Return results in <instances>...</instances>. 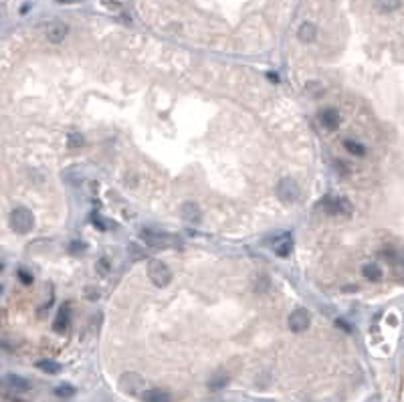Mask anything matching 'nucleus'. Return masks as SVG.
I'll return each instance as SVG.
<instances>
[{
	"mask_svg": "<svg viewBox=\"0 0 404 402\" xmlns=\"http://www.w3.org/2000/svg\"><path fill=\"white\" fill-rule=\"evenodd\" d=\"M148 277L156 287H168L172 283L170 267L160 259H150L148 261Z\"/></svg>",
	"mask_w": 404,
	"mask_h": 402,
	"instance_id": "f257e3e1",
	"label": "nucleus"
},
{
	"mask_svg": "<svg viewBox=\"0 0 404 402\" xmlns=\"http://www.w3.org/2000/svg\"><path fill=\"white\" fill-rule=\"evenodd\" d=\"M11 226H13V230L19 232V234H29V232L33 230V226H35V216H33V212H31L29 208H25V206L13 208V212H11Z\"/></svg>",
	"mask_w": 404,
	"mask_h": 402,
	"instance_id": "f03ea898",
	"label": "nucleus"
},
{
	"mask_svg": "<svg viewBox=\"0 0 404 402\" xmlns=\"http://www.w3.org/2000/svg\"><path fill=\"white\" fill-rule=\"evenodd\" d=\"M277 196H279V200L285 202V204L295 202V200L299 198V184H297L293 178H283V180H279V184H277Z\"/></svg>",
	"mask_w": 404,
	"mask_h": 402,
	"instance_id": "7ed1b4c3",
	"label": "nucleus"
},
{
	"mask_svg": "<svg viewBox=\"0 0 404 402\" xmlns=\"http://www.w3.org/2000/svg\"><path fill=\"white\" fill-rule=\"evenodd\" d=\"M287 324H289V330H291L293 334H301V332H305V330L309 328V324H311L309 311H307V309H303V307H297V309H293V311L289 313V319H287Z\"/></svg>",
	"mask_w": 404,
	"mask_h": 402,
	"instance_id": "20e7f679",
	"label": "nucleus"
},
{
	"mask_svg": "<svg viewBox=\"0 0 404 402\" xmlns=\"http://www.w3.org/2000/svg\"><path fill=\"white\" fill-rule=\"evenodd\" d=\"M142 238L146 240V245H150V247H154V249H166V247L174 245L172 238H170V234L154 232V230H150V228L142 230Z\"/></svg>",
	"mask_w": 404,
	"mask_h": 402,
	"instance_id": "39448f33",
	"label": "nucleus"
},
{
	"mask_svg": "<svg viewBox=\"0 0 404 402\" xmlns=\"http://www.w3.org/2000/svg\"><path fill=\"white\" fill-rule=\"evenodd\" d=\"M67 25L65 23H59V21H53L47 25L45 29V35H47V41L51 43H63V39L67 37Z\"/></svg>",
	"mask_w": 404,
	"mask_h": 402,
	"instance_id": "423d86ee",
	"label": "nucleus"
},
{
	"mask_svg": "<svg viewBox=\"0 0 404 402\" xmlns=\"http://www.w3.org/2000/svg\"><path fill=\"white\" fill-rule=\"evenodd\" d=\"M273 251H275V255H277V257H281V259H287V257L291 255V251H293V240H291V234H281V236H277V238L273 240Z\"/></svg>",
	"mask_w": 404,
	"mask_h": 402,
	"instance_id": "0eeeda50",
	"label": "nucleus"
},
{
	"mask_svg": "<svg viewBox=\"0 0 404 402\" xmlns=\"http://www.w3.org/2000/svg\"><path fill=\"white\" fill-rule=\"evenodd\" d=\"M321 206L328 214H342V212H348V202L342 200V198H334V196H326L321 200Z\"/></svg>",
	"mask_w": 404,
	"mask_h": 402,
	"instance_id": "6e6552de",
	"label": "nucleus"
},
{
	"mask_svg": "<svg viewBox=\"0 0 404 402\" xmlns=\"http://www.w3.org/2000/svg\"><path fill=\"white\" fill-rule=\"evenodd\" d=\"M182 218L186 222H192V224H198L202 220V210L196 202H184L182 204Z\"/></svg>",
	"mask_w": 404,
	"mask_h": 402,
	"instance_id": "1a4fd4ad",
	"label": "nucleus"
},
{
	"mask_svg": "<svg viewBox=\"0 0 404 402\" xmlns=\"http://www.w3.org/2000/svg\"><path fill=\"white\" fill-rule=\"evenodd\" d=\"M142 386H144V380H142L138 374L129 372V374H123V376H121V388H123L125 392H129V394L138 392Z\"/></svg>",
	"mask_w": 404,
	"mask_h": 402,
	"instance_id": "9d476101",
	"label": "nucleus"
},
{
	"mask_svg": "<svg viewBox=\"0 0 404 402\" xmlns=\"http://www.w3.org/2000/svg\"><path fill=\"white\" fill-rule=\"evenodd\" d=\"M142 400L144 402H170L172 396L164 388H150V390L142 392Z\"/></svg>",
	"mask_w": 404,
	"mask_h": 402,
	"instance_id": "9b49d317",
	"label": "nucleus"
},
{
	"mask_svg": "<svg viewBox=\"0 0 404 402\" xmlns=\"http://www.w3.org/2000/svg\"><path fill=\"white\" fill-rule=\"evenodd\" d=\"M319 121H321L324 127H328V129H338V125H340V113H338V109L326 107V109L319 113Z\"/></svg>",
	"mask_w": 404,
	"mask_h": 402,
	"instance_id": "f8f14e48",
	"label": "nucleus"
},
{
	"mask_svg": "<svg viewBox=\"0 0 404 402\" xmlns=\"http://www.w3.org/2000/svg\"><path fill=\"white\" fill-rule=\"evenodd\" d=\"M69 305H63L61 309H59V313H57V317H55V321H53V330L57 332V334H63L67 328H69Z\"/></svg>",
	"mask_w": 404,
	"mask_h": 402,
	"instance_id": "ddd939ff",
	"label": "nucleus"
},
{
	"mask_svg": "<svg viewBox=\"0 0 404 402\" xmlns=\"http://www.w3.org/2000/svg\"><path fill=\"white\" fill-rule=\"evenodd\" d=\"M315 35H317V29H315L313 23H303L299 27V31H297V37H299L301 43H311L315 39Z\"/></svg>",
	"mask_w": 404,
	"mask_h": 402,
	"instance_id": "4468645a",
	"label": "nucleus"
},
{
	"mask_svg": "<svg viewBox=\"0 0 404 402\" xmlns=\"http://www.w3.org/2000/svg\"><path fill=\"white\" fill-rule=\"evenodd\" d=\"M7 384H9L11 388H15V390H21V392H25V390L31 388V382L25 380V378H21V376H17V374L7 376Z\"/></svg>",
	"mask_w": 404,
	"mask_h": 402,
	"instance_id": "2eb2a0df",
	"label": "nucleus"
},
{
	"mask_svg": "<svg viewBox=\"0 0 404 402\" xmlns=\"http://www.w3.org/2000/svg\"><path fill=\"white\" fill-rule=\"evenodd\" d=\"M362 273H364V277H366V279H370V281H380V279H382V269H380L378 265H374V263H370V265H364Z\"/></svg>",
	"mask_w": 404,
	"mask_h": 402,
	"instance_id": "dca6fc26",
	"label": "nucleus"
},
{
	"mask_svg": "<svg viewBox=\"0 0 404 402\" xmlns=\"http://www.w3.org/2000/svg\"><path fill=\"white\" fill-rule=\"evenodd\" d=\"M344 148H346L352 156H358V158H364V156H366V148H364L360 142H356V140H346V142H344Z\"/></svg>",
	"mask_w": 404,
	"mask_h": 402,
	"instance_id": "f3484780",
	"label": "nucleus"
},
{
	"mask_svg": "<svg viewBox=\"0 0 404 402\" xmlns=\"http://www.w3.org/2000/svg\"><path fill=\"white\" fill-rule=\"evenodd\" d=\"M37 368L43 370V372H47V374H59L61 372V364L55 362V360H39Z\"/></svg>",
	"mask_w": 404,
	"mask_h": 402,
	"instance_id": "a211bd4d",
	"label": "nucleus"
},
{
	"mask_svg": "<svg viewBox=\"0 0 404 402\" xmlns=\"http://www.w3.org/2000/svg\"><path fill=\"white\" fill-rule=\"evenodd\" d=\"M400 7V0H376V9L380 13H392Z\"/></svg>",
	"mask_w": 404,
	"mask_h": 402,
	"instance_id": "6ab92c4d",
	"label": "nucleus"
},
{
	"mask_svg": "<svg viewBox=\"0 0 404 402\" xmlns=\"http://www.w3.org/2000/svg\"><path fill=\"white\" fill-rule=\"evenodd\" d=\"M226 382H228V378H226V374H214L210 380H208V388L210 390H220V388H224L226 386Z\"/></svg>",
	"mask_w": 404,
	"mask_h": 402,
	"instance_id": "aec40b11",
	"label": "nucleus"
},
{
	"mask_svg": "<svg viewBox=\"0 0 404 402\" xmlns=\"http://www.w3.org/2000/svg\"><path fill=\"white\" fill-rule=\"evenodd\" d=\"M55 394L61 396V398H71V396H75V388L71 384H61V386L55 388Z\"/></svg>",
	"mask_w": 404,
	"mask_h": 402,
	"instance_id": "412c9836",
	"label": "nucleus"
},
{
	"mask_svg": "<svg viewBox=\"0 0 404 402\" xmlns=\"http://www.w3.org/2000/svg\"><path fill=\"white\" fill-rule=\"evenodd\" d=\"M85 142H83V136L81 133H71L69 136V148H81Z\"/></svg>",
	"mask_w": 404,
	"mask_h": 402,
	"instance_id": "4be33fe9",
	"label": "nucleus"
},
{
	"mask_svg": "<svg viewBox=\"0 0 404 402\" xmlns=\"http://www.w3.org/2000/svg\"><path fill=\"white\" fill-rule=\"evenodd\" d=\"M101 5L109 11H121V5L117 3V0H101Z\"/></svg>",
	"mask_w": 404,
	"mask_h": 402,
	"instance_id": "5701e85b",
	"label": "nucleus"
},
{
	"mask_svg": "<svg viewBox=\"0 0 404 402\" xmlns=\"http://www.w3.org/2000/svg\"><path fill=\"white\" fill-rule=\"evenodd\" d=\"M19 277H21V281H23L25 285H31V283H33V275H29L25 269H21V271H19Z\"/></svg>",
	"mask_w": 404,
	"mask_h": 402,
	"instance_id": "b1692460",
	"label": "nucleus"
},
{
	"mask_svg": "<svg viewBox=\"0 0 404 402\" xmlns=\"http://www.w3.org/2000/svg\"><path fill=\"white\" fill-rule=\"evenodd\" d=\"M97 269H99V273H101V275H107V261H105V259H99V263H97Z\"/></svg>",
	"mask_w": 404,
	"mask_h": 402,
	"instance_id": "393cba45",
	"label": "nucleus"
},
{
	"mask_svg": "<svg viewBox=\"0 0 404 402\" xmlns=\"http://www.w3.org/2000/svg\"><path fill=\"white\" fill-rule=\"evenodd\" d=\"M83 249H85L83 243H73V245H71V251H73V253H75V251H83Z\"/></svg>",
	"mask_w": 404,
	"mask_h": 402,
	"instance_id": "a878e982",
	"label": "nucleus"
},
{
	"mask_svg": "<svg viewBox=\"0 0 404 402\" xmlns=\"http://www.w3.org/2000/svg\"><path fill=\"white\" fill-rule=\"evenodd\" d=\"M336 326H340V328H344L346 332H350V326H348L346 321H342V319H338V321H336Z\"/></svg>",
	"mask_w": 404,
	"mask_h": 402,
	"instance_id": "bb28decb",
	"label": "nucleus"
},
{
	"mask_svg": "<svg viewBox=\"0 0 404 402\" xmlns=\"http://www.w3.org/2000/svg\"><path fill=\"white\" fill-rule=\"evenodd\" d=\"M59 5H73V3H81V0H57Z\"/></svg>",
	"mask_w": 404,
	"mask_h": 402,
	"instance_id": "cd10ccee",
	"label": "nucleus"
}]
</instances>
